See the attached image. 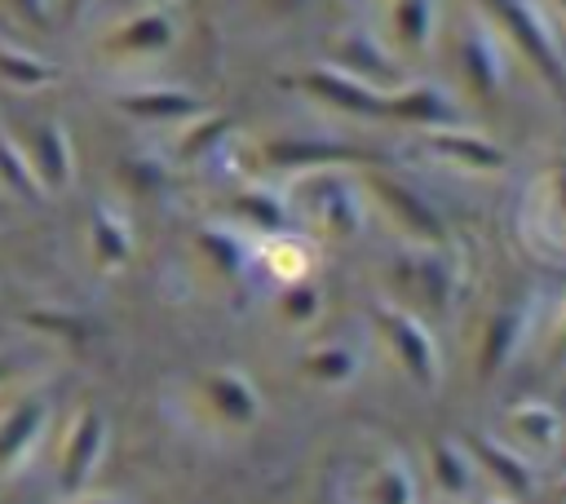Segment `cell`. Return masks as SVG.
I'll list each match as a JSON object with an SVG mask.
<instances>
[{
  "mask_svg": "<svg viewBox=\"0 0 566 504\" xmlns=\"http://www.w3.org/2000/svg\"><path fill=\"white\" fill-rule=\"evenodd\" d=\"M22 150H27V164L35 172V186L44 195H57L75 181V146H71V133L62 119L31 124V133L22 137Z\"/></svg>",
  "mask_w": 566,
  "mask_h": 504,
  "instance_id": "4",
  "label": "cell"
},
{
  "mask_svg": "<svg viewBox=\"0 0 566 504\" xmlns=\"http://www.w3.org/2000/svg\"><path fill=\"white\" fill-rule=\"evenodd\" d=\"M318 225L323 230H336V234H349L358 221H354V199L340 190V186H332V181H323L318 186Z\"/></svg>",
  "mask_w": 566,
  "mask_h": 504,
  "instance_id": "19",
  "label": "cell"
},
{
  "mask_svg": "<svg viewBox=\"0 0 566 504\" xmlns=\"http://www.w3.org/2000/svg\"><path fill=\"white\" fill-rule=\"evenodd\" d=\"M57 80V66L27 49V44H13V40H0V84L4 88H18V93H40Z\"/></svg>",
  "mask_w": 566,
  "mask_h": 504,
  "instance_id": "9",
  "label": "cell"
},
{
  "mask_svg": "<svg viewBox=\"0 0 566 504\" xmlns=\"http://www.w3.org/2000/svg\"><path fill=\"white\" fill-rule=\"evenodd\" d=\"M106 416L97 407H80L71 416V424L62 429V442H57V491L62 495H75V491H88L102 455H106Z\"/></svg>",
  "mask_w": 566,
  "mask_h": 504,
  "instance_id": "1",
  "label": "cell"
},
{
  "mask_svg": "<svg viewBox=\"0 0 566 504\" xmlns=\"http://www.w3.org/2000/svg\"><path fill=\"white\" fill-rule=\"evenodd\" d=\"M265 265L283 279V287L287 283H301L305 274H310V248L301 243V239H292V234H270L265 239Z\"/></svg>",
  "mask_w": 566,
  "mask_h": 504,
  "instance_id": "16",
  "label": "cell"
},
{
  "mask_svg": "<svg viewBox=\"0 0 566 504\" xmlns=\"http://www.w3.org/2000/svg\"><path fill=\"white\" fill-rule=\"evenodd\" d=\"M482 504H513V500H482Z\"/></svg>",
  "mask_w": 566,
  "mask_h": 504,
  "instance_id": "28",
  "label": "cell"
},
{
  "mask_svg": "<svg viewBox=\"0 0 566 504\" xmlns=\"http://www.w3.org/2000/svg\"><path fill=\"white\" fill-rule=\"evenodd\" d=\"M62 4H66V18H75V13H80L88 0H62Z\"/></svg>",
  "mask_w": 566,
  "mask_h": 504,
  "instance_id": "27",
  "label": "cell"
},
{
  "mask_svg": "<svg viewBox=\"0 0 566 504\" xmlns=\"http://www.w3.org/2000/svg\"><path fill=\"white\" fill-rule=\"evenodd\" d=\"M469 469H473V460H469L460 447H451V442H438V447H433V477H438V486H442L447 495L469 491Z\"/></svg>",
  "mask_w": 566,
  "mask_h": 504,
  "instance_id": "18",
  "label": "cell"
},
{
  "mask_svg": "<svg viewBox=\"0 0 566 504\" xmlns=\"http://www.w3.org/2000/svg\"><path fill=\"white\" fill-rule=\"evenodd\" d=\"M115 106L133 119H190L203 111V102L186 88H128L115 97Z\"/></svg>",
  "mask_w": 566,
  "mask_h": 504,
  "instance_id": "8",
  "label": "cell"
},
{
  "mask_svg": "<svg viewBox=\"0 0 566 504\" xmlns=\"http://www.w3.org/2000/svg\"><path fill=\"white\" fill-rule=\"evenodd\" d=\"M473 460L478 464H486L491 469V477L509 491V495H526L531 491V469H526V460L522 455H513L504 442H473Z\"/></svg>",
  "mask_w": 566,
  "mask_h": 504,
  "instance_id": "13",
  "label": "cell"
},
{
  "mask_svg": "<svg viewBox=\"0 0 566 504\" xmlns=\"http://www.w3.org/2000/svg\"><path fill=\"white\" fill-rule=\"evenodd\" d=\"M411 495H416V486H411V473L402 460L376 464V473L363 486V504H411Z\"/></svg>",
  "mask_w": 566,
  "mask_h": 504,
  "instance_id": "15",
  "label": "cell"
},
{
  "mask_svg": "<svg viewBox=\"0 0 566 504\" xmlns=\"http://www.w3.org/2000/svg\"><path fill=\"white\" fill-rule=\"evenodd\" d=\"M509 433H517V438L531 442V447H553L557 433H562V420H557V411H553L548 402L526 398V402H517V407L509 411Z\"/></svg>",
  "mask_w": 566,
  "mask_h": 504,
  "instance_id": "12",
  "label": "cell"
},
{
  "mask_svg": "<svg viewBox=\"0 0 566 504\" xmlns=\"http://www.w3.org/2000/svg\"><path fill=\"white\" fill-rule=\"evenodd\" d=\"M283 309H287L292 323H310V318L318 314V296H314L310 287H301V283H287V292H283Z\"/></svg>",
  "mask_w": 566,
  "mask_h": 504,
  "instance_id": "23",
  "label": "cell"
},
{
  "mask_svg": "<svg viewBox=\"0 0 566 504\" xmlns=\"http://www.w3.org/2000/svg\"><path fill=\"white\" fill-rule=\"evenodd\" d=\"M27 22H44L49 18V0H9Z\"/></svg>",
  "mask_w": 566,
  "mask_h": 504,
  "instance_id": "24",
  "label": "cell"
},
{
  "mask_svg": "<svg viewBox=\"0 0 566 504\" xmlns=\"http://www.w3.org/2000/svg\"><path fill=\"white\" fill-rule=\"evenodd\" d=\"M13 376H18V358H13V354H4V349H0V389H4V385H9V380H13Z\"/></svg>",
  "mask_w": 566,
  "mask_h": 504,
  "instance_id": "26",
  "label": "cell"
},
{
  "mask_svg": "<svg viewBox=\"0 0 566 504\" xmlns=\"http://www.w3.org/2000/svg\"><path fill=\"white\" fill-rule=\"evenodd\" d=\"M88 256L97 270L115 274L128 265L133 256V230H128V217L119 208H111L106 199H97L88 208Z\"/></svg>",
  "mask_w": 566,
  "mask_h": 504,
  "instance_id": "7",
  "label": "cell"
},
{
  "mask_svg": "<svg viewBox=\"0 0 566 504\" xmlns=\"http://www.w3.org/2000/svg\"><path fill=\"white\" fill-rule=\"evenodd\" d=\"M239 212L252 217V221H261V225H270V230L283 225V203L270 199V195H261V190H248V195L239 199Z\"/></svg>",
  "mask_w": 566,
  "mask_h": 504,
  "instance_id": "22",
  "label": "cell"
},
{
  "mask_svg": "<svg viewBox=\"0 0 566 504\" xmlns=\"http://www.w3.org/2000/svg\"><path fill=\"white\" fill-rule=\"evenodd\" d=\"M62 504H119V500H111V495H88V491H75V495H66Z\"/></svg>",
  "mask_w": 566,
  "mask_h": 504,
  "instance_id": "25",
  "label": "cell"
},
{
  "mask_svg": "<svg viewBox=\"0 0 566 504\" xmlns=\"http://www.w3.org/2000/svg\"><path fill=\"white\" fill-rule=\"evenodd\" d=\"M517 336V314H500L491 318V332H486V349H482V371L500 367V358L509 354V340Z\"/></svg>",
  "mask_w": 566,
  "mask_h": 504,
  "instance_id": "21",
  "label": "cell"
},
{
  "mask_svg": "<svg viewBox=\"0 0 566 504\" xmlns=\"http://www.w3.org/2000/svg\"><path fill=\"white\" fill-rule=\"evenodd\" d=\"M562 345H566V332H562Z\"/></svg>",
  "mask_w": 566,
  "mask_h": 504,
  "instance_id": "29",
  "label": "cell"
},
{
  "mask_svg": "<svg viewBox=\"0 0 566 504\" xmlns=\"http://www.w3.org/2000/svg\"><path fill=\"white\" fill-rule=\"evenodd\" d=\"M199 398H203V407H208L221 424H230V429H243V424H252V420L261 416L256 385H252L243 371H234V367H212V371H203V376H199Z\"/></svg>",
  "mask_w": 566,
  "mask_h": 504,
  "instance_id": "6",
  "label": "cell"
},
{
  "mask_svg": "<svg viewBox=\"0 0 566 504\" xmlns=\"http://www.w3.org/2000/svg\"><path fill=\"white\" fill-rule=\"evenodd\" d=\"M301 367H305V376L318 380V385H345V380H354V371H358V354H354L349 345H318V349H310V354L301 358Z\"/></svg>",
  "mask_w": 566,
  "mask_h": 504,
  "instance_id": "14",
  "label": "cell"
},
{
  "mask_svg": "<svg viewBox=\"0 0 566 504\" xmlns=\"http://www.w3.org/2000/svg\"><path fill=\"white\" fill-rule=\"evenodd\" d=\"M376 323H380V336L389 340L398 367H402L416 385H433V380H438V349H433L424 323L411 318L407 309H376Z\"/></svg>",
  "mask_w": 566,
  "mask_h": 504,
  "instance_id": "5",
  "label": "cell"
},
{
  "mask_svg": "<svg viewBox=\"0 0 566 504\" xmlns=\"http://www.w3.org/2000/svg\"><path fill=\"white\" fill-rule=\"evenodd\" d=\"M495 9L517 27V35H526V13H522V0H495ZM531 49H535V57H539V66L548 71V75H557V62H553V44H548V35L544 31H531Z\"/></svg>",
  "mask_w": 566,
  "mask_h": 504,
  "instance_id": "20",
  "label": "cell"
},
{
  "mask_svg": "<svg viewBox=\"0 0 566 504\" xmlns=\"http://www.w3.org/2000/svg\"><path fill=\"white\" fill-rule=\"evenodd\" d=\"M49 420H53V407H49V393H40V389H27L13 407H4V416H0V477L18 473L35 455Z\"/></svg>",
  "mask_w": 566,
  "mask_h": 504,
  "instance_id": "3",
  "label": "cell"
},
{
  "mask_svg": "<svg viewBox=\"0 0 566 504\" xmlns=\"http://www.w3.org/2000/svg\"><path fill=\"white\" fill-rule=\"evenodd\" d=\"M398 283L411 296H429L433 305H442L447 292H451V261L442 252H416L398 265Z\"/></svg>",
  "mask_w": 566,
  "mask_h": 504,
  "instance_id": "10",
  "label": "cell"
},
{
  "mask_svg": "<svg viewBox=\"0 0 566 504\" xmlns=\"http://www.w3.org/2000/svg\"><path fill=\"white\" fill-rule=\"evenodd\" d=\"M172 40H177L172 13L159 9V4H150V9H137V13H128L124 22H115V27L97 40V49H102V57H111V62H142V57L168 53Z\"/></svg>",
  "mask_w": 566,
  "mask_h": 504,
  "instance_id": "2",
  "label": "cell"
},
{
  "mask_svg": "<svg viewBox=\"0 0 566 504\" xmlns=\"http://www.w3.org/2000/svg\"><path fill=\"white\" fill-rule=\"evenodd\" d=\"M433 146H438L442 155H451V159H464V164H473V168H500V164H504V155H500L491 141H482V137L438 133V137H433Z\"/></svg>",
  "mask_w": 566,
  "mask_h": 504,
  "instance_id": "17",
  "label": "cell"
},
{
  "mask_svg": "<svg viewBox=\"0 0 566 504\" xmlns=\"http://www.w3.org/2000/svg\"><path fill=\"white\" fill-rule=\"evenodd\" d=\"M0 190L18 195V199H27V203H40V199H44V190L35 186V172H31V164H27L22 137L9 133L4 124H0Z\"/></svg>",
  "mask_w": 566,
  "mask_h": 504,
  "instance_id": "11",
  "label": "cell"
}]
</instances>
